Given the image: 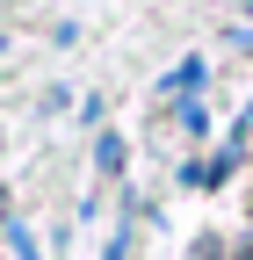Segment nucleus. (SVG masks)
<instances>
[{
  "instance_id": "obj_1",
  "label": "nucleus",
  "mask_w": 253,
  "mask_h": 260,
  "mask_svg": "<svg viewBox=\"0 0 253 260\" xmlns=\"http://www.w3.org/2000/svg\"><path fill=\"white\" fill-rule=\"evenodd\" d=\"M196 80H203V65H196V58H188V65H181V73H174V80H167L160 94H188V87H196Z\"/></svg>"
},
{
  "instance_id": "obj_2",
  "label": "nucleus",
  "mask_w": 253,
  "mask_h": 260,
  "mask_svg": "<svg viewBox=\"0 0 253 260\" xmlns=\"http://www.w3.org/2000/svg\"><path fill=\"white\" fill-rule=\"evenodd\" d=\"M94 159H102V174H123V138H102V152H94Z\"/></svg>"
},
{
  "instance_id": "obj_3",
  "label": "nucleus",
  "mask_w": 253,
  "mask_h": 260,
  "mask_svg": "<svg viewBox=\"0 0 253 260\" xmlns=\"http://www.w3.org/2000/svg\"><path fill=\"white\" fill-rule=\"evenodd\" d=\"M196 260H225V246H217V239H203V246H196Z\"/></svg>"
}]
</instances>
